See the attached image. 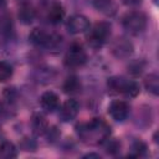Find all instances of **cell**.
Listing matches in <instances>:
<instances>
[{"instance_id":"obj_1","label":"cell","mask_w":159,"mask_h":159,"mask_svg":"<svg viewBox=\"0 0 159 159\" xmlns=\"http://www.w3.org/2000/svg\"><path fill=\"white\" fill-rule=\"evenodd\" d=\"M76 133L81 142L87 145H102L112 133L111 125L103 118H92L76 125Z\"/></svg>"},{"instance_id":"obj_2","label":"cell","mask_w":159,"mask_h":159,"mask_svg":"<svg viewBox=\"0 0 159 159\" xmlns=\"http://www.w3.org/2000/svg\"><path fill=\"white\" fill-rule=\"evenodd\" d=\"M29 40L35 47L48 52L57 51L62 45V36L60 34L41 27L34 29L29 35Z\"/></svg>"},{"instance_id":"obj_3","label":"cell","mask_w":159,"mask_h":159,"mask_svg":"<svg viewBox=\"0 0 159 159\" xmlns=\"http://www.w3.org/2000/svg\"><path fill=\"white\" fill-rule=\"evenodd\" d=\"M107 88L111 94H120L127 98H135L140 92L137 81L122 76H113L107 80Z\"/></svg>"},{"instance_id":"obj_4","label":"cell","mask_w":159,"mask_h":159,"mask_svg":"<svg viewBox=\"0 0 159 159\" xmlns=\"http://www.w3.org/2000/svg\"><path fill=\"white\" fill-rule=\"evenodd\" d=\"M112 26L107 21H101L89 27L86 32V41L88 46L93 50L102 48L111 39Z\"/></svg>"},{"instance_id":"obj_5","label":"cell","mask_w":159,"mask_h":159,"mask_svg":"<svg viewBox=\"0 0 159 159\" xmlns=\"http://www.w3.org/2000/svg\"><path fill=\"white\" fill-rule=\"evenodd\" d=\"M148 24V19L147 15L142 11L138 10H133L127 12L123 17H122V26L125 30L127 34L137 36L139 34H142Z\"/></svg>"},{"instance_id":"obj_6","label":"cell","mask_w":159,"mask_h":159,"mask_svg":"<svg viewBox=\"0 0 159 159\" xmlns=\"http://www.w3.org/2000/svg\"><path fill=\"white\" fill-rule=\"evenodd\" d=\"M87 62V52L80 42H72L65 53L63 63L67 68H80Z\"/></svg>"},{"instance_id":"obj_7","label":"cell","mask_w":159,"mask_h":159,"mask_svg":"<svg viewBox=\"0 0 159 159\" xmlns=\"http://www.w3.org/2000/svg\"><path fill=\"white\" fill-rule=\"evenodd\" d=\"M133 51H134V46H133L132 41L124 36L117 37L111 45V52L118 60L129 58L133 55Z\"/></svg>"},{"instance_id":"obj_8","label":"cell","mask_w":159,"mask_h":159,"mask_svg":"<svg viewBox=\"0 0 159 159\" xmlns=\"http://www.w3.org/2000/svg\"><path fill=\"white\" fill-rule=\"evenodd\" d=\"M108 114L116 122H124L130 114V106L127 101L114 99L108 106Z\"/></svg>"},{"instance_id":"obj_9","label":"cell","mask_w":159,"mask_h":159,"mask_svg":"<svg viewBox=\"0 0 159 159\" xmlns=\"http://www.w3.org/2000/svg\"><path fill=\"white\" fill-rule=\"evenodd\" d=\"M66 27L70 34L78 35V34L87 32V30L91 27V22L87 16H84L82 14H75V15L70 16V19L67 20Z\"/></svg>"},{"instance_id":"obj_10","label":"cell","mask_w":159,"mask_h":159,"mask_svg":"<svg viewBox=\"0 0 159 159\" xmlns=\"http://www.w3.org/2000/svg\"><path fill=\"white\" fill-rule=\"evenodd\" d=\"M78 112H80V103L76 99L70 98V99H66L62 104H60L58 118L62 122L68 123V122H72L78 116Z\"/></svg>"},{"instance_id":"obj_11","label":"cell","mask_w":159,"mask_h":159,"mask_svg":"<svg viewBox=\"0 0 159 159\" xmlns=\"http://www.w3.org/2000/svg\"><path fill=\"white\" fill-rule=\"evenodd\" d=\"M39 103L45 113H52L60 107V97L53 91H46L40 96Z\"/></svg>"},{"instance_id":"obj_12","label":"cell","mask_w":159,"mask_h":159,"mask_svg":"<svg viewBox=\"0 0 159 159\" xmlns=\"http://www.w3.org/2000/svg\"><path fill=\"white\" fill-rule=\"evenodd\" d=\"M65 16H66V11H65V7L62 6V4L53 1L48 5V7L46 10V20L48 21V24L58 25L65 20Z\"/></svg>"},{"instance_id":"obj_13","label":"cell","mask_w":159,"mask_h":159,"mask_svg":"<svg viewBox=\"0 0 159 159\" xmlns=\"http://www.w3.org/2000/svg\"><path fill=\"white\" fill-rule=\"evenodd\" d=\"M30 124H31V129H32V133L37 137H41V135H45L46 130L48 129V122L45 117L43 113H40V112H36L32 114L31 117V120H30Z\"/></svg>"},{"instance_id":"obj_14","label":"cell","mask_w":159,"mask_h":159,"mask_svg":"<svg viewBox=\"0 0 159 159\" xmlns=\"http://www.w3.org/2000/svg\"><path fill=\"white\" fill-rule=\"evenodd\" d=\"M92 4L97 11L106 16H113L117 12L116 0H92Z\"/></svg>"},{"instance_id":"obj_15","label":"cell","mask_w":159,"mask_h":159,"mask_svg":"<svg viewBox=\"0 0 159 159\" xmlns=\"http://www.w3.org/2000/svg\"><path fill=\"white\" fill-rule=\"evenodd\" d=\"M62 89H63V92H65L66 94L73 96V94H77V93L81 92V89H82V83H81V81H80V78H78L77 76L71 75V76H68V77L65 80V82H63V84H62Z\"/></svg>"},{"instance_id":"obj_16","label":"cell","mask_w":159,"mask_h":159,"mask_svg":"<svg viewBox=\"0 0 159 159\" xmlns=\"http://www.w3.org/2000/svg\"><path fill=\"white\" fill-rule=\"evenodd\" d=\"M36 17L35 7L29 2H22L19 7V19L22 24H31Z\"/></svg>"},{"instance_id":"obj_17","label":"cell","mask_w":159,"mask_h":159,"mask_svg":"<svg viewBox=\"0 0 159 159\" xmlns=\"http://www.w3.org/2000/svg\"><path fill=\"white\" fill-rule=\"evenodd\" d=\"M55 78H56V72H55L52 68H48V67L39 68V70L35 72V80H36V82H39V83H41V84L50 83V82H52Z\"/></svg>"},{"instance_id":"obj_18","label":"cell","mask_w":159,"mask_h":159,"mask_svg":"<svg viewBox=\"0 0 159 159\" xmlns=\"http://www.w3.org/2000/svg\"><path fill=\"white\" fill-rule=\"evenodd\" d=\"M144 87L149 93H152L154 96H158V93H159V76L154 72L145 76Z\"/></svg>"},{"instance_id":"obj_19","label":"cell","mask_w":159,"mask_h":159,"mask_svg":"<svg viewBox=\"0 0 159 159\" xmlns=\"http://www.w3.org/2000/svg\"><path fill=\"white\" fill-rule=\"evenodd\" d=\"M147 153H148V147H147V144H145L143 140L137 139V140H134V142L132 143L128 155L132 157V158H143V157L147 155Z\"/></svg>"},{"instance_id":"obj_20","label":"cell","mask_w":159,"mask_h":159,"mask_svg":"<svg viewBox=\"0 0 159 159\" xmlns=\"http://www.w3.org/2000/svg\"><path fill=\"white\" fill-rule=\"evenodd\" d=\"M17 157V149L15 144L10 140H4L0 144V158L4 159H11Z\"/></svg>"},{"instance_id":"obj_21","label":"cell","mask_w":159,"mask_h":159,"mask_svg":"<svg viewBox=\"0 0 159 159\" xmlns=\"http://www.w3.org/2000/svg\"><path fill=\"white\" fill-rule=\"evenodd\" d=\"M102 145H104V150L109 154V155H117L119 152H120V147H122V144H120V142L118 140V139H116V138H108Z\"/></svg>"},{"instance_id":"obj_22","label":"cell","mask_w":159,"mask_h":159,"mask_svg":"<svg viewBox=\"0 0 159 159\" xmlns=\"http://www.w3.org/2000/svg\"><path fill=\"white\" fill-rule=\"evenodd\" d=\"M14 68L9 62L0 61V82H6L12 77Z\"/></svg>"},{"instance_id":"obj_23","label":"cell","mask_w":159,"mask_h":159,"mask_svg":"<svg viewBox=\"0 0 159 159\" xmlns=\"http://www.w3.org/2000/svg\"><path fill=\"white\" fill-rule=\"evenodd\" d=\"M145 68V62L142 60H134L128 65V72L132 76H140Z\"/></svg>"},{"instance_id":"obj_24","label":"cell","mask_w":159,"mask_h":159,"mask_svg":"<svg viewBox=\"0 0 159 159\" xmlns=\"http://www.w3.org/2000/svg\"><path fill=\"white\" fill-rule=\"evenodd\" d=\"M45 135H46V138H47V140H48L50 143H53V142H56V140L60 138L61 133H60V130L57 129V127H48V129L46 130Z\"/></svg>"},{"instance_id":"obj_25","label":"cell","mask_w":159,"mask_h":159,"mask_svg":"<svg viewBox=\"0 0 159 159\" xmlns=\"http://www.w3.org/2000/svg\"><path fill=\"white\" fill-rule=\"evenodd\" d=\"M21 148L24 149V150H35V148H36V144H35V142L32 140V139H30V138H25V139H22V142H21Z\"/></svg>"},{"instance_id":"obj_26","label":"cell","mask_w":159,"mask_h":159,"mask_svg":"<svg viewBox=\"0 0 159 159\" xmlns=\"http://www.w3.org/2000/svg\"><path fill=\"white\" fill-rule=\"evenodd\" d=\"M122 2L125 5V6H130V7H134V6H138L143 2V0H122Z\"/></svg>"},{"instance_id":"obj_27","label":"cell","mask_w":159,"mask_h":159,"mask_svg":"<svg viewBox=\"0 0 159 159\" xmlns=\"http://www.w3.org/2000/svg\"><path fill=\"white\" fill-rule=\"evenodd\" d=\"M83 158H101V155L97 153H88V154L83 155Z\"/></svg>"},{"instance_id":"obj_28","label":"cell","mask_w":159,"mask_h":159,"mask_svg":"<svg viewBox=\"0 0 159 159\" xmlns=\"http://www.w3.org/2000/svg\"><path fill=\"white\" fill-rule=\"evenodd\" d=\"M6 5V0H0V9Z\"/></svg>"},{"instance_id":"obj_29","label":"cell","mask_w":159,"mask_h":159,"mask_svg":"<svg viewBox=\"0 0 159 159\" xmlns=\"http://www.w3.org/2000/svg\"><path fill=\"white\" fill-rule=\"evenodd\" d=\"M154 2H157V0H154Z\"/></svg>"}]
</instances>
